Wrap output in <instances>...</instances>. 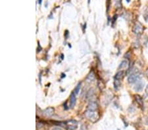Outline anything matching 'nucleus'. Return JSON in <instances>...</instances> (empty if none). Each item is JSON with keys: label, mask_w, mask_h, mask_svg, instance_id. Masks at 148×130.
<instances>
[{"label": "nucleus", "mask_w": 148, "mask_h": 130, "mask_svg": "<svg viewBox=\"0 0 148 130\" xmlns=\"http://www.w3.org/2000/svg\"><path fill=\"white\" fill-rule=\"evenodd\" d=\"M53 130H62V129H60V128H58V127H56V128L53 129Z\"/></svg>", "instance_id": "412c9836"}, {"label": "nucleus", "mask_w": 148, "mask_h": 130, "mask_svg": "<svg viewBox=\"0 0 148 130\" xmlns=\"http://www.w3.org/2000/svg\"><path fill=\"white\" fill-rule=\"evenodd\" d=\"M145 93H146L147 95L148 96V84L146 86V87H145Z\"/></svg>", "instance_id": "6ab92c4d"}, {"label": "nucleus", "mask_w": 148, "mask_h": 130, "mask_svg": "<svg viewBox=\"0 0 148 130\" xmlns=\"http://www.w3.org/2000/svg\"><path fill=\"white\" fill-rule=\"evenodd\" d=\"M134 98H135V100H136V101L137 102V103L139 104V106H143V99H142V98H141L140 96L138 95H136L134 96Z\"/></svg>", "instance_id": "1a4fd4ad"}, {"label": "nucleus", "mask_w": 148, "mask_h": 130, "mask_svg": "<svg viewBox=\"0 0 148 130\" xmlns=\"http://www.w3.org/2000/svg\"><path fill=\"white\" fill-rule=\"evenodd\" d=\"M64 37H65L66 40L68 38V30H66V31H65V33H64Z\"/></svg>", "instance_id": "f3484780"}, {"label": "nucleus", "mask_w": 148, "mask_h": 130, "mask_svg": "<svg viewBox=\"0 0 148 130\" xmlns=\"http://www.w3.org/2000/svg\"><path fill=\"white\" fill-rule=\"evenodd\" d=\"M96 76H95V74H94L93 72H91L90 74H88L87 77V80H89V82H91V81H93V80L95 79Z\"/></svg>", "instance_id": "f8f14e48"}, {"label": "nucleus", "mask_w": 148, "mask_h": 130, "mask_svg": "<svg viewBox=\"0 0 148 130\" xmlns=\"http://www.w3.org/2000/svg\"><path fill=\"white\" fill-rule=\"evenodd\" d=\"M70 108H73L76 104V102H77V98H76V94L75 93H72L70 97Z\"/></svg>", "instance_id": "6e6552de"}, {"label": "nucleus", "mask_w": 148, "mask_h": 130, "mask_svg": "<svg viewBox=\"0 0 148 130\" xmlns=\"http://www.w3.org/2000/svg\"><path fill=\"white\" fill-rule=\"evenodd\" d=\"M145 76H146L147 78L148 79V68L146 69V70H145Z\"/></svg>", "instance_id": "aec40b11"}, {"label": "nucleus", "mask_w": 148, "mask_h": 130, "mask_svg": "<svg viewBox=\"0 0 148 130\" xmlns=\"http://www.w3.org/2000/svg\"><path fill=\"white\" fill-rule=\"evenodd\" d=\"M143 85H144V83L139 79V80H138V81L136 82L135 86H134V90L137 92L141 91L143 89Z\"/></svg>", "instance_id": "423d86ee"}, {"label": "nucleus", "mask_w": 148, "mask_h": 130, "mask_svg": "<svg viewBox=\"0 0 148 130\" xmlns=\"http://www.w3.org/2000/svg\"><path fill=\"white\" fill-rule=\"evenodd\" d=\"M110 2H111V0H107V11H108L109 9Z\"/></svg>", "instance_id": "a211bd4d"}, {"label": "nucleus", "mask_w": 148, "mask_h": 130, "mask_svg": "<svg viewBox=\"0 0 148 130\" xmlns=\"http://www.w3.org/2000/svg\"><path fill=\"white\" fill-rule=\"evenodd\" d=\"M115 3L116 6L118 7L121 5V0H115Z\"/></svg>", "instance_id": "2eb2a0df"}, {"label": "nucleus", "mask_w": 148, "mask_h": 130, "mask_svg": "<svg viewBox=\"0 0 148 130\" xmlns=\"http://www.w3.org/2000/svg\"><path fill=\"white\" fill-rule=\"evenodd\" d=\"M140 78H141L140 71L137 68H135L132 70L130 74L129 75L128 78V82L130 83H136Z\"/></svg>", "instance_id": "f03ea898"}, {"label": "nucleus", "mask_w": 148, "mask_h": 130, "mask_svg": "<svg viewBox=\"0 0 148 130\" xmlns=\"http://www.w3.org/2000/svg\"><path fill=\"white\" fill-rule=\"evenodd\" d=\"M62 75H63V76L61 77V78H64V77H65V74H62Z\"/></svg>", "instance_id": "4be33fe9"}, {"label": "nucleus", "mask_w": 148, "mask_h": 130, "mask_svg": "<svg viewBox=\"0 0 148 130\" xmlns=\"http://www.w3.org/2000/svg\"><path fill=\"white\" fill-rule=\"evenodd\" d=\"M39 4H42V0H39Z\"/></svg>", "instance_id": "5701e85b"}, {"label": "nucleus", "mask_w": 148, "mask_h": 130, "mask_svg": "<svg viewBox=\"0 0 148 130\" xmlns=\"http://www.w3.org/2000/svg\"><path fill=\"white\" fill-rule=\"evenodd\" d=\"M118 130H120V129H118Z\"/></svg>", "instance_id": "393cba45"}, {"label": "nucleus", "mask_w": 148, "mask_h": 130, "mask_svg": "<svg viewBox=\"0 0 148 130\" xmlns=\"http://www.w3.org/2000/svg\"><path fill=\"white\" fill-rule=\"evenodd\" d=\"M80 88H81V82H80V83H78V85L76 86V87H75V91H74V93H75L76 95H78V94L79 93V91H80Z\"/></svg>", "instance_id": "4468645a"}, {"label": "nucleus", "mask_w": 148, "mask_h": 130, "mask_svg": "<svg viewBox=\"0 0 148 130\" xmlns=\"http://www.w3.org/2000/svg\"><path fill=\"white\" fill-rule=\"evenodd\" d=\"M64 125L67 129L68 130H75L78 128V121L75 120H67L65 122H64Z\"/></svg>", "instance_id": "7ed1b4c3"}, {"label": "nucleus", "mask_w": 148, "mask_h": 130, "mask_svg": "<svg viewBox=\"0 0 148 130\" xmlns=\"http://www.w3.org/2000/svg\"><path fill=\"white\" fill-rule=\"evenodd\" d=\"M124 77V71L123 70H120V71L117 72V73L115 74V80H122Z\"/></svg>", "instance_id": "9d476101"}, {"label": "nucleus", "mask_w": 148, "mask_h": 130, "mask_svg": "<svg viewBox=\"0 0 148 130\" xmlns=\"http://www.w3.org/2000/svg\"><path fill=\"white\" fill-rule=\"evenodd\" d=\"M130 1H131V0H126V2H127L128 3H129V2H130Z\"/></svg>", "instance_id": "b1692460"}, {"label": "nucleus", "mask_w": 148, "mask_h": 130, "mask_svg": "<svg viewBox=\"0 0 148 130\" xmlns=\"http://www.w3.org/2000/svg\"><path fill=\"white\" fill-rule=\"evenodd\" d=\"M128 62L127 61H123L121 62L120 64H119V66H118V69H123V68H127L128 66Z\"/></svg>", "instance_id": "9b49d317"}, {"label": "nucleus", "mask_w": 148, "mask_h": 130, "mask_svg": "<svg viewBox=\"0 0 148 130\" xmlns=\"http://www.w3.org/2000/svg\"><path fill=\"white\" fill-rule=\"evenodd\" d=\"M55 109L53 107H48L46 109H45L43 112V115H44L45 117H47V118H49L52 116L54 114Z\"/></svg>", "instance_id": "39448f33"}, {"label": "nucleus", "mask_w": 148, "mask_h": 130, "mask_svg": "<svg viewBox=\"0 0 148 130\" xmlns=\"http://www.w3.org/2000/svg\"><path fill=\"white\" fill-rule=\"evenodd\" d=\"M88 109L92 110H98V103L95 101H92L89 103L88 105Z\"/></svg>", "instance_id": "0eeeda50"}, {"label": "nucleus", "mask_w": 148, "mask_h": 130, "mask_svg": "<svg viewBox=\"0 0 148 130\" xmlns=\"http://www.w3.org/2000/svg\"><path fill=\"white\" fill-rule=\"evenodd\" d=\"M132 31L135 34L141 35L143 32V27L140 23H137L134 24Z\"/></svg>", "instance_id": "20e7f679"}, {"label": "nucleus", "mask_w": 148, "mask_h": 130, "mask_svg": "<svg viewBox=\"0 0 148 130\" xmlns=\"http://www.w3.org/2000/svg\"><path fill=\"white\" fill-rule=\"evenodd\" d=\"M120 80H115V81H114V87H115V89H116V90H118V89H119V87H120Z\"/></svg>", "instance_id": "ddd939ff"}, {"label": "nucleus", "mask_w": 148, "mask_h": 130, "mask_svg": "<svg viewBox=\"0 0 148 130\" xmlns=\"http://www.w3.org/2000/svg\"><path fill=\"white\" fill-rule=\"evenodd\" d=\"M85 116L88 120L93 123H95L99 119L100 115L98 110H92L88 109L85 112Z\"/></svg>", "instance_id": "f257e3e1"}, {"label": "nucleus", "mask_w": 148, "mask_h": 130, "mask_svg": "<svg viewBox=\"0 0 148 130\" xmlns=\"http://www.w3.org/2000/svg\"><path fill=\"white\" fill-rule=\"evenodd\" d=\"M117 19V15H115L112 18V24H115V21H116Z\"/></svg>", "instance_id": "dca6fc26"}]
</instances>
